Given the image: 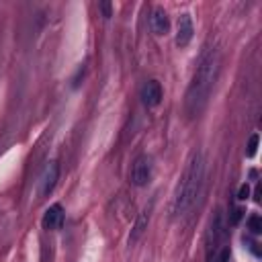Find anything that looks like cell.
I'll list each match as a JSON object with an SVG mask.
<instances>
[{"instance_id":"cell-1","label":"cell","mask_w":262,"mask_h":262,"mask_svg":"<svg viewBox=\"0 0 262 262\" xmlns=\"http://www.w3.org/2000/svg\"><path fill=\"white\" fill-rule=\"evenodd\" d=\"M220 66H222V56L217 48H211L201 56L184 96V111L188 119L199 117L205 111L211 90L217 82V76H220Z\"/></svg>"},{"instance_id":"cell-2","label":"cell","mask_w":262,"mask_h":262,"mask_svg":"<svg viewBox=\"0 0 262 262\" xmlns=\"http://www.w3.org/2000/svg\"><path fill=\"white\" fill-rule=\"evenodd\" d=\"M203 178H205V160H203L201 152L194 150L182 170V176L176 184V190H174L172 215L180 217L192 209V205L196 203V199L201 194Z\"/></svg>"},{"instance_id":"cell-3","label":"cell","mask_w":262,"mask_h":262,"mask_svg":"<svg viewBox=\"0 0 262 262\" xmlns=\"http://www.w3.org/2000/svg\"><path fill=\"white\" fill-rule=\"evenodd\" d=\"M152 168L154 166H152L150 156H138L134 160V164H131V170H129V182L138 188L146 186L152 178Z\"/></svg>"},{"instance_id":"cell-4","label":"cell","mask_w":262,"mask_h":262,"mask_svg":"<svg viewBox=\"0 0 262 262\" xmlns=\"http://www.w3.org/2000/svg\"><path fill=\"white\" fill-rule=\"evenodd\" d=\"M58 178H60V164L58 162H50L41 172V178H39V194L41 196H48L56 184H58Z\"/></svg>"},{"instance_id":"cell-5","label":"cell","mask_w":262,"mask_h":262,"mask_svg":"<svg viewBox=\"0 0 262 262\" xmlns=\"http://www.w3.org/2000/svg\"><path fill=\"white\" fill-rule=\"evenodd\" d=\"M194 35V25H192V18L190 14H180L178 16V25H176V46L178 48H186L188 43L192 41Z\"/></svg>"},{"instance_id":"cell-6","label":"cell","mask_w":262,"mask_h":262,"mask_svg":"<svg viewBox=\"0 0 262 262\" xmlns=\"http://www.w3.org/2000/svg\"><path fill=\"white\" fill-rule=\"evenodd\" d=\"M140 96H142V102H144L148 108L158 106V104L162 102V86H160V82H156V80L146 82V84L142 86Z\"/></svg>"},{"instance_id":"cell-7","label":"cell","mask_w":262,"mask_h":262,"mask_svg":"<svg viewBox=\"0 0 262 262\" xmlns=\"http://www.w3.org/2000/svg\"><path fill=\"white\" fill-rule=\"evenodd\" d=\"M64 220H66V213H64V207L60 203H54L50 205V209L43 213V228H46L48 232H56L64 226Z\"/></svg>"},{"instance_id":"cell-8","label":"cell","mask_w":262,"mask_h":262,"mask_svg":"<svg viewBox=\"0 0 262 262\" xmlns=\"http://www.w3.org/2000/svg\"><path fill=\"white\" fill-rule=\"evenodd\" d=\"M150 220H152V205L142 209V213L138 215V220H136V226L134 230H131V236H129V246H134L140 242V238L146 234L148 226H150Z\"/></svg>"},{"instance_id":"cell-9","label":"cell","mask_w":262,"mask_h":262,"mask_svg":"<svg viewBox=\"0 0 262 262\" xmlns=\"http://www.w3.org/2000/svg\"><path fill=\"white\" fill-rule=\"evenodd\" d=\"M150 25H152V31H154L156 35H168L170 31V18L166 14L164 8H154V12H152V18H150Z\"/></svg>"},{"instance_id":"cell-10","label":"cell","mask_w":262,"mask_h":262,"mask_svg":"<svg viewBox=\"0 0 262 262\" xmlns=\"http://www.w3.org/2000/svg\"><path fill=\"white\" fill-rule=\"evenodd\" d=\"M248 228H250V232L252 234H260L262 232V220H260V215H250L248 217Z\"/></svg>"},{"instance_id":"cell-11","label":"cell","mask_w":262,"mask_h":262,"mask_svg":"<svg viewBox=\"0 0 262 262\" xmlns=\"http://www.w3.org/2000/svg\"><path fill=\"white\" fill-rule=\"evenodd\" d=\"M256 148H258V134H254V136L250 138V142H248V150H246V154H248L250 158L256 154Z\"/></svg>"},{"instance_id":"cell-12","label":"cell","mask_w":262,"mask_h":262,"mask_svg":"<svg viewBox=\"0 0 262 262\" xmlns=\"http://www.w3.org/2000/svg\"><path fill=\"white\" fill-rule=\"evenodd\" d=\"M248 196H250V186H248V184H242V186H240V192H238V199H240V201H246Z\"/></svg>"},{"instance_id":"cell-13","label":"cell","mask_w":262,"mask_h":262,"mask_svg":"<svg viewBox=\"0 0 262 262\" xmlns=\"http://www.w3.org/2000/svg\"><path fill=\"white\" fill-rule=\"evenodd\" d=\"M98 8L102 10V16H104V18H111V2H100Z\"/></svg>"},{"instance_id":"cell-14","label":"cell","mask_w":262,"mask_h":262,"mask_svg":"<svg viewBox=\"0 0 262 262\" xmlns=\"http://www.w3.org/2000/svg\"><path fill=\"white\" fill-rule=\"evenodd\" d=\"M242 213H244L242 209H234V211H232V220H230V222H232V224H238L240 220H242Z\"/></svg>"},{"instance_id":"cell-15","label":"cell","mask_w":262,"mask_h":262,"mask_svg":"<svg viewBox=\"0 0 262 262\" xmlns=\"http://www.w3.org/2000/svg\"><path fill=\"white\" fill-rule=\"evenodd\" d=\"M230 260V248H226L224 252H222V256L217 258V262H228Z\"/></svg>"}]
</instances>
